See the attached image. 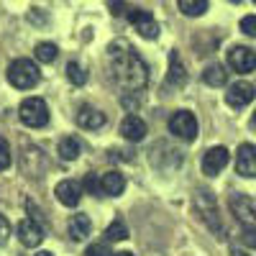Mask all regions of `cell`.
I'll return each instance as SVG.
<instances>
[{
    "mask_svg": "<svg viewBox=\"0 0 256 256\" xmlns=\"http://www.w3.org/2000/svg\"><path fill=\"white\" fill-rule=\"evenodd\" d=\"M108 70L110 77L118 82V88H123L126 92H141L148 82L146 62L134 52L126 38H116L108 46Z\"/></svg>",
    "mask_w": 256,
    "mask_h": 256,
    "instance_id": "6da1fadb",
    "label": "cell"
},
{
    "mask_svg": "<svg viewBox=\"0 0 256 256\" xmlns=\"http://www.w3.org/2000/svg\"><path fill=\"white\" fill-rule=\"evenodd\" d=\"M41 80L38 74V67L31 62V59H16L10 62V67H8V82L13 84V88L18 90H31L36 88Z\"/></svg>",
    "mask_w": 256,
    "mask_h": 256,
    "instance_id": "7a4b0ae2",
    "label": "cell"
},
{
    "mask_svg": "<svg viewBox=\"0 0 256 256\" xmlns=\"http://www.w3.org/2000/svg\"><path fill=\"white\" fill-rule=\"evenodd\" d=\"M18 116L28 128H44L49 123V105L41 98H26L18 108Z\"/></svg>",
    "mask_w": 256,
    "mask_h": 256,
    "instance_id": "3957f363",
    "label": "cell"
},
{
    "mask_svg": "<svg viewBox=\"0 0 256 256\" xmlns=\"http://www.w3.org/2000/svg\"><path fill=\"white\" fill-rule=\"evenodd\" d=\"M169 134L177 136L180 141H195L198 138V118L190 110H177L169 118Z\"/></svg>",
    "mask_w": 256,
    "mask_h": 256,
    "instance_id": "277c9868",
    "label": "cell"
},
{
    "mask_svg": "<svg viewBox=\"0 0 256 256\" xmlns=\"http://www.w3.org/2000/svg\"><path fill=\"white\" fill-rule=\"evenodd\" d=\"M228 205H230V212L238 218V223L256 228V205L251 202L248 195H230Z\"/></svg>",
    "mask_w": 256,
    "mask_h": 256,
    "instance_id": "5b68a950",
    "label": "cell"
},
{
    "mask_svg": "<svg viewBox=\"0 0 256 256\" xmlns=\"http://www.w3.org/2000/svg\"><path fill=\"white\" fill-rule=\"evenodd\" d=\"M228 67L238 74H248L256 70V54L248 46H233L228 52Z\"/></svg>",
    "mask_w": 256,
    "mask_h": 256,
    "instance_id": "8992f818",
    "label": "cell"
},
{
    "mask_svg": "<svg viewBox=\"0 0 256 256\" xmlns=\"http://www.w3.org/2000/svg\"><path fill=\"white\" fill-rule=\"evenodd\" d=\"M128 20L134 24V28L144 36V38H156L159 36V24L154 20V16L148 10H141V8H131V13H128Z\"/></svg>",
    "mask_w": 256,
    "mask_h": 256,
    "instance_id": "52a82bcc",
    "label": "cell"
},
{
    "mask_svg": "<svg viewBox=\"0 0 256 256\" xmlns=\"http://www.w3.org/2000/svg\"><path fill=\"white\" fill-rule=\"evenodd\" d=\"M228 159H230V154H228L226 146H212V148H208L205 156H202V172H205L208 177L220 174L223 169L228 166Z\"/></svg>",
    "mask_w": 256,
    "mask_h": 256,
    "instance_id": "ba28073f",
    "label": "cell"
},
{
    "mask_svg": "<svg viewBox=\"0 0 256 256\" xmlns=\"http://www.w3.org/2000/svg\"><path fill=\"white\" fill-rule=\"evenodd\" d=\"M254 84L246 82V80H238V82H233L228 92H226V102L230 105V108H246V105L254 100Z\"/></svg>",
    "mask_w": 256,
    "mask_h": 256,
    "instance_id": "9c48e42d",
    "label": "cell"
},
{
    "mask_svg": "<svg viewBox=\"0 0 256 256\" xmlns=\"http://www.w3.org/2000/svg\"><path fill=\"white\" fill-rule=\"evenodd\" d=\"M16 233H18V241L24 246H28V248H36L41 241H44V228H41L34 218H24L18 223Z\"/></svg>",
    "mask_w": 256,
    "mask_h": 256,
    "instance_id": "30bf717a",
    "label": "cell"
},
{
    "mask_svg": "<svg viewBox=\"0 0 256 256\" xmlns=\"http://www.w3.org/2000/svg\"><path fill=\"white\" fill-rule=\"evenodd\" d=\"M198 208H200V216L205 218V223L216 230V233H223V223L218 218V210H216V200H212L210 192H198Z\"/></svg>",
    "mask_w": 256,
    "mask_h": 256,
    "instance_id": "8fae6325",
    "label": "cell"
},
{
    "mask_svg": "<svg viewBox=\"0 0 256 256\" xmlns=\"http://www.w3.org/2000/svg\"><path fill=\"white\" fill-rule=\"evenodd\" d=\"M236 169L241 177H256V146L241 144L236 152Z\"/></svg>",
    "mask_w": 256,
    "mask_h": 256,
    "instance_id": "7c38bea8",
    "label": "cell"
},
{
    "mask_svg": "<svg viewBox=\"0 0 256 256\" xmlns=\"http://www.w3.org/2000/svg\"><path fill=\"white\" fill-rule=\"evenodd\" d=\"M54 195L64 208H77L80 200H82V184H77L74 180H64V182L56 184Z\"/></svg>",
    "mask_w": 256,
    "mask_h": 256,
    "instance_id": "4fadbf2b",
    "label": "cell"
},
{
    "mask_svg": "<svg viewBox=\"0 0 256 256\" xmlns=\"http://www.w3.org/2000/svg\"><path fill=\"white\" fill-rule=\"evenodd\" d=\"M120 134L126 141H144L148 128H146V120L138 118V116H126L123 123H120Z\"/></svg>",
    "mask_w": 256,
    "mask_h": 256,
    "instance_id": "5bb4252c",
    "label": "cell"
},
{
    "mask_svg": "<svg viewBox=\"0 0 256 256\" xmlns=\"http://www.w3.org/2000/svg\"><path fill=\"white\" fill-rule=\"evenodd\" d=\"M77 126L80 128H88V131H98V128L105 126V113H100L92 105H82L77 110Z\"/></svg>",
    "mask_w": 256,
    "mask_h": 256,
    "instance_id": "9a60e30c",
    "label": "cell"
},
{
    "mask_svg": "<svg viewBox=\"0 0 256 256\" xmlns=\"http://www.w3.org/2000/svg\"><path fill=\"white\" fill-rule=\"evenodd\" d=\"M67 230H70L72 241H84L90 236V230H92V223H90L88 216H72L70 223H67Z\"/></svg>",
    "mask_w": 256,
    "mask_h": 256,
    "instance_id": "2e32d148",
    "label": "cell"
},
{
    "mask_svg": "<svg viewBox=\"0 0 256 256\" xmlns=\"http://www.w3.org/2000/svg\"><path fill=\"white\" fill-rule=\"evenodd\" d=\"M100 184H102V195H110V198H118L120 192L126 190V177L120 172H105L100 177Z\"/></svg>",
    "mask_w": 256,
    "mask_h": 256,
    "instance_id": "e0dca14e",
    "label": "cell"
},
{
    "mask_svg": "<svg viewBox=\"0 0 256 256\" xmlns=\"http://www.w3.org/2000/svg\"><path fill=\"white\" fill-rule=\"evenodd\" d=\"M166 80H169V84H174V88H180V84H184V82H187L184 64H182V59H180V54H177V52L169 54V74H166Z\"/></svg>",
    "mask_w": 256,
    "mask_h": 256,
    "instance_id": "ac0fdd59",
    "label": "cell"
},
{
    "mask_svg": "<svg viewBox=\"0 0 256 256\" xmlns=\"http://www.w3.org/2000/svg\"><path fill=\"white\" fill-rule=\"evenodd\" d=\"M226 80H228V72L223 64H208L202 72V82L210 84V88H220V84H226Z\"/></svg>",
    "mask_w": 256,
    "mask_h": 256,
    "instance_id": "d6986e66",
    "label": "cell"
},
{
    "mask_svg": "<svg viewBox=\"0 0 256 256\" xmlns=\"http://www.w3.org/2000/svg\"><path fill=\"white\" fill-rule=\"evenodd\" d=\"M80 152H82V146H80V141H77L74 136H64V138L59 141V156H62L64 162H74V159L80 156Z\"/></svg>",
    "mask_w": 256,
    "mask_h": 256,
    "instance_id": "ffe728a7",
    "label": "cell"
},
{
    "mask_svg": "<svg viewBox=\"0 0 256 256\" xmlns=\"http://www.w3.org/2000/svg\"><path fill=\"white\" fill-rule=\"evenodd\" d=\"M177 6H180V10L184 16L198 18V16H202L208 10V0H177Z\"/></svg>",
    "mask_w": 256,
    "mask_h": 256,
    "instance_id": "44dd1931",
    "label": "cell"
},
{
    "mask_svg": "<svg viewBox=\"0 0 256 256\" xmlns=\"http://www.w3.org/2000/svg\"><path fill=\"white\" fill-rule=\"evenodd\" d=\"M105 238H108V241H126V238H128V226H126V220H123V218L110 220V226L105 228Z\"/></svg>",
    "mask_w": 256,
    "mask_h": 256,
    "instance_id": "7402d4cb",
    "label": "cell"
},
{
    "mask_svg": "<svg viewBox=\"0 0 256 256\" xmlns=\"http://www.w3.org/2000/svg\"><path fill=\"white\" fill-rule=\"evenodd\" d=\"M59 49L56 44H52V41H41V44H36V59L38 62H44V64H52L56 59Z\"/></svg>",
    "mask_w": 256,
    "mask_h": 256,
    "instance_id": "603a6c76",
    "label": "cell"
},
{
    "mask_svg": "<svg viewBox=\"0 0 256 256\" xmlns=\"http://www.w3.org/2000/svg\"><path fill=\"white\" fill-rule=\"evenodd\" d=\"M67 77H70L72 84H84V82H88V72H84V67H82V64H77V62H70L67 64Z\"/></svg>",
    "mask_w": 256,
    "mask_h": 256,
    "instance_id": "cb8c5ba5",
    "label": "cell"
},
{
    "mask_svg": "<svg viewBox=\"0 0 256 256\" xmlns=\"http://www.w3.org/2000/svg\"><path fill=\"white\" fill-rule=\"evenodd\" d=\"M13 164V154H10V146L6 138H0V172H6V169Z\"/></svg>",
    "mask_w": 256,
    "mask_h": 256,
    "instance_id": "d4e9b609",
    "label": "cell"
},
{
    "mask_svg": "<svg viewBox=\"0 0 256 256\" xmlns=\"http://www.w3.org/2000/svg\"><path fill=\"white\" fill-rule=\"evenodd\" d=\"M82 190H88L90 192V195H100V192H102V184H100V180H98V174H88V177H84L82 180Z\"/></svg>",
    "mask_w": 256,
    "mask_h": 256,
    "instance_id": "484cf974",
    "label": "cell"
},
{
    "mask_svg": "<svg viewBox=\"0 0 256 256\" xmlns=\"http://www.w3.org/2000/svg\"><path fill=\"white\" fill-rule=\"evenodd\" d=\"M84 256H116V254L110 251L108 241H100V244H92V246H88V254H84Z\"/></svg>",
    "mask_w": 256,
    "mask_h": 256,
    "instance_id": "4316f807",
    "label": "cell"
},
{
    "mask_svg": "<svg viewBox=\"0 0 256 256\" xmlns=\"http://www.w3.org/2000/svg\"><path fill=\"white\" fill-rule=\"evenodd\" d=\"M241 31L251 38H256V16H244L241 18Z\"/></svg>",
    "mask_w": 256,
    "mask_h": 256,
    "instance_id": "83f0119b",
    "label": "cell"
},
{
    "mask_svg": "<svg viewBox=\"0 0 256 256\" xmlns=\"http://www.w3.org/2000/svg\"><path fill=\"white\" fill-rule=\"evenodd\" d=\"M241 244L248 246V248H256V228L244 226V230H241Z\"/></svg>",
    "mask_w": 256,
    "mask_h": 256,
    "instance_id": "f1b7e54d",
    "label": "cell"
},
{
    "mask_svg": "<svg viewBox=\"0 0 256 256\" xmlns=\"http://www.w3.org/2000/svg\"><path fill=\"white\" fill-rule=\"evenodd\" d=\"M108 8H110V13L113 16H128V13H131V8H128L126 3H123V0H108Z\"/></svg>",
    "mask_w": 256,
    "mask_h": 256,
    "instance_id": "f546056e",
    "label": "cell"
},
{
    "mask_svg": "<svg viewBox=\"0 0 256 256\" xmlns=\"http://www.w3.org/2000/svg\"><path fill=\"white\" fill-rule=\"evenodd\" d=\"M8 238H10V223L6 216H0V246H6Z\"/></svg>",
    "mask_w": 256,
    "mask_h": 256,
    "instance_id": "4dcf8cb0",
    "label": "cell"
},
{
    "mask_svg": "<svg viewBox=\"0 0 256 256\" xmlns=\"http://www.w3.org/2000/svg\"><path fill=\"white\" fill-rule=\"evenodd\" d=\"M233 256H248V254H244V251H233Z\"/></svg>",
    "mask_w": 256,
    "mask_h": 256,
    "instance_id": "1f68e13d",
    "label": "cell"
},
{
    "mask_svg": "<svg viewBox=\"0 0 256 256\" xmlns=\"http://www.w3.org/2000/svg\"><path fill=\"white\" fill-rule=\"evenodd\" d=\"M36 256H52V254H49V251H38Z\"/></svg>",
    "mask_w": 256,
    "mask_h": 256,
    "instance_id": "d6a6232c",
    "label": "cell"
},
{
    "mask_svg": "<svg viewBox=\"0 0 256 256\" xmlns=\"http://www.w3.org/2000/svg\"><path fill=\"white\" fill-rule=\"evenodd\" d=\"M116 256H134V254H128V251H120V254H116Z\"/></svg>",
    "mask_w": 256,
    "mask_h": 256,
    "instance_id": "836d02e7",
    "label": "cell"
},
{
    "mask_svg": "<svg viewBox=\"0 0 256 256\" xmlns=\"http://www.w3.org/2000/svg\"><path fill=\"white\" fill-rule=\"evenodd\" d=\"M251 123H254V128H256V110H254V116H251Z\"/></svg>",
    "mask_w": 256,
    "mask_h": 256,
    "instance_id": "e575fe53",
    "label": "cell"
},
{
    "mask_svg": "<svg viewBox=\"0 0 256 256\" xmlns=\"http://www.w3.org/2000/svg\"><path fill=\"white\" fill-rule=\"evenodd\" d=\"M230 3H241V0H230Z\"/></svg>",
    "mask_w": 256,
    "mask_h": 256,
    "instance_id": "d590c367",
    "label": "cell"
},
{
    "mask_svg": "<svg viewBox=\"0 0 256 256\" xmlns=\"http://www.w3.org/2000/svg\"><path fill=\"white\" fill-rule=\"evenodd\" d=\"M254 3H256V0H254Z\"/></svg>",
    "mask_w": 256,
    "mask_h": 256,
    "instance_id": "8d00e7d4",
    "label": "cell"
}]
</instances>
